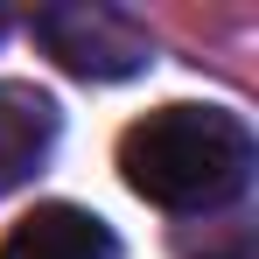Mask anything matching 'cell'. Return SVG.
I'll list each match as a JSON object with an SVG mask.
<instances>
[{"label":"cell","mask_w":259,"mask_h":259,"mask_svg":"<svg viewBox=\"0 0 259 259\" xmlns=\"http://www.w3.org/2000/svg\"><path fill=\"white\" fill-rule=\"evenodd\" d=\"M252 126L224 105H161L119 133V175L161 210H224L252 182Z\"/></svg>","instance_id":"obj_1"},{"label":"cell","mask_w":259,"mask_h":259,"mask_svg":"<svg viewBox=\"0 0 259 259\" xmlns=\"http://www.w3.org/2000/svg\"><path fill=\"white\" fill-rule=\"evenodd\" d=\"M0 259H119V238L105 217L77 210V203H35L0 238Z\"/></svg>","instance_id":"obj_3"},{"label":"cell","mask_w":259,"mask_h":259,"mask_svg":"<svg viewBox=\"0 0 259 259\" xmlns=\"http://www.w3.org/2000/svg\"><path fill=\"white\" fill-rule=\"evenodd\" d=\"M35 42H42L70 77H91V84H112V77H133V70L154 63V35L133 21L126 7H105V0L42 7V14H35Z\"/></svg>","instance_id":"obj_2"},{"label":"cell","mask_w":259,"mask_h":259,"mask_svg":"<svg viewBox=\"0 0 259 259\" xmlns=\"http://www.w3.org/2000/svg\"><path fill=\"white\" fill-rule=\"evenodd\" d=\"M56 126H63V112H56V98H49V91L0 77V196H7V189H21V182L49 161Z\"/></svg>","instance_id":"obj_4"}]
</instances>
